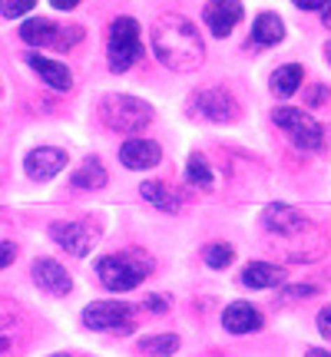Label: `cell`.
<instances>
[{"label":"cell","mask_w":331,"mask_h":357,"mask_svg":"<svg viewBox=\"0 0 331 357\" xmlns=\"http://www.w3.org/2000/svg\"><path fill=\"white\" fill-rule=\"evenodd\" d=\"M142 199L149 205H156L159 212H179V199H176V192H169V185L166 182H142Z\"/></svg>","instance_id":"obj_20"},{"label":"cell","mask_w":331,"mask_h":357,"mask_svg":"<svg viewBox=\"0 0 331 357\" xmlns=\"http://www.w3.org/2000/svg\"><path fill=\"white\" fill-rule=\"evenodd\" d=\"M318 331L331 341V305H328V307H321V311H318Z\"/></svg>","instance_id":"obj_28"},{"label":"cell","mask_w":331,"mask_h":357,"mask_svg":"<svg viewBox=\"0 0 331 357\" xmlns=\"http://www.w3.org/2000/svg\"><path fill=\"white\" fill-rule=\"evenodd\" d=\"M285 37V24L275 13H258V20L252 26V43L255 47H275Z\"/></svg>","instance_id":"obj_18"},{"label":"cell","mask_w":331,"mask_h":357,"mask_svg":"<svg viewBox=\"0 0 331 357\" xmlns=\"http://www.w3.org/2000/svg\"><path fill=\"white\" fill-rule=\"evenodd\" d=\"M325 7H328V10H325V26H328V30H331V0H328V3H325Z\"/></svg>","instance_id":"obj_32"},{"label":"cell","mask_w":331,"mask_h":357,"mask_svg":"<svg viewBox=\"0 0 331 357\" xmlns=\"http://www.w3.org/2000/svg\"><path fill=\"white\" fill-rule=\"evenodd\" d=\"M325 100V86H315V93H311V102H321Z\"/></svg>","instance_id":"obj_31"},{"label":"cell","mask_w":331,"mask_h":357,"mask_svg":"<svg viewBox=\"0 0 331 357\" xmlns=\"http://www.w3.org/2000/svg\"><path fill=\"white\" fill-rule=\"evenodd\" d=\"M222 324H226V331L229 334H255L262 328V314L255 311L252 305H245V301H235L222 311Z\"/></svg>","instance_id":"obj_16"},{"label":"cell","mask_w":331,"mask_h":357,"mask_svg":"<svg viewBox=\"0 0 331 357\" xmlns=\"http://www.w3.org/2000/svg\"><path fill=\"white\" fill-rule=\"evenodd\" d=\"M140 351H146V354H172V351H179V337L176 334H153V337H142Z\"/></svg>","instance_id":"obj_23"},{"label":"cell","mask_w":331,"mask_h":357,"mask_svg":"<svg viewBox=\"0 0 331 357\" xmlns=\"http://www.w3.org/2000/svg\"><path fill=\"white\" fill-rule=\"evenodd\" d=\"M34 281H37L40 291L53 294V298H64V294H70V288H73L66 268L60 265V261H53V258H37V261H34Z\"/></svg>","instance_id":"obj_13"},{"label":"cell","mask_w":331,"mask_h":357,"mask_svg":"<svg viewBox=\"0 0 331 357\" xmlns=\"http://www.w3.org/2000/svg\"><path fill=\"white\" fill-rule=\"evenodd\" d=\"M242 3L239 0H209L205 3V10H203V17H205V26L212 30V37H229L232 30H235V24L242 20Z\"/></svg>","instance_id":"obj_10"},{"label":"cell","mask_w":331,"mask_h":357,"mask_svg":"<svg viewBox=\"0 0 331 357\" xmlns=\"http://www.w3.org/2000/svg\"><path fill=\"white\" fill-rule=\"evenodd\" d=\"M298 86H302V66L298 63L279 66L272 73V93L275 96H292V93H298Z\"/></svg>","instance_id":"obj_21"},{"label":"cell","mask_w":331,"mask_h":357,"mask_svg":"<svg viewBox=\"0 0 331 357\" xmlns=\"http://www.w3.org/2000/svg\"><path fill=\"white\" fill-rule=\"evenodd\" d=\"M34 7H37V0H0V13H3V17H10V20L27 17Z\"/></svg>","instance_id":"obj_25"},{"label":"cell","mask_w":331,"mask_h":357,"mask_svg":"<svg viewBox=\"0 0 331 357\" xmlns=\"http://www.w3.org/2000/svg\"><path fill=\"white\" fill-rule=\"evenodd\" d=\"M292 3L298 7V10H325L328 0H292Z\"/></svg>","instance_id":"obj_29"},{"label":"cell","mask_w":331,"mask_h":357,"mask_svg":"<svg viewBox=\"0 0 331 357\" xmlns=\"http://www.w3.org/2000/svg\"><path fill=\"white\" fill-rule=\"evenodd\" d=\"M159 159H163V149H159V142H153V139H129V142H123V149H119V162L126 169H133V172L159 166Z\"/></svg>","instance_id":"obj_14"},{"label":"cell","mask_w":331,"mask_h":357,"mask_svg":"<svg viewBox=\"0 0 331 357\" xmlns=\"http://www.w3.org/2000/svg\"><path fill=\"white\" fill-rule=\"evenodd\" d=\"M186 178H189L196 189L209 192L212 185H216V178H212V169H209V162H205L203 153H192L189 155V169H186Z\"/></svg>","instance_id":"obj_22"},{"label":"cell","mask_w":331,"mask_h":357,"mask_svg":"<svg viewBox=\"0 0 331 357\" xmlns=\"http://www.w3.org/2000/svg\"><path fill=\"white\" fill-rule=\"evenodd\" d=\"M106 56H110V70L113 73H126L129 66L142 56V40L140 24L133 17H116L110 26V43H106Z\"/></svg>","instance_id":"obj_4"},{"label":"cell","mask_w":331,"mask_h":357,"mask_svg":"<svg viewBox=\"0 0 331 357\" xmlns=\"http://www.w3.org/2000/svg\"><path fill=\"white\" fill-rule=\"evenodd\" d=\"M66 169V153L57 146H40L27 155V176L34 182H50L53 176H60Z\"/></svg>","instance_id":"obj_12"},{"label":"cell","mask_w":331,"mask_h":357,"mask_svg":"<svg viewBox=\"0 0 331 357\" xmlns=\"http://www.w3.org/2000/svg\"><path fill=\"white\" fill-rule=\"evenodd\" d=\"M103 229L96 225V222H89V218H80V222H53L50 225V238L60 248H66L70 255H89L93 252V245L100 242Z\"/></svg>","instance_id":"obj_8"},{"label":"cell","mask_w":331,"mask_h":357,"mask_svg":"<svg viewBox=\"0 0 331 357\" xmlns=\"http://www.w3.org/2000/svg\"><path fill=\"white\" fill-rule=\"evenodd\" d=\"M27 63H30V70H34L47 86L57 89V93H66V89L73 86V73H70L66 63H60V60H47V56H40V53H30Z\"/></svg>","instance_id":"obj_15"},{"label":"cell","mask_w":331,"mask_h":357,"mask_svg":"<svg viewBox=\"0 0 331 357\" xmlns=\"http://www.w3.org/2000/svg\"><path fill=\"white\" fill-rule=\"evenodd\" d=\"M232 258H235V248H232V245L212 242L209 248H205V265L209 268H229Z\"/></svg>","instance_id":"obj_24"},{"label":"cell","mask_w":331,"mask_h":357,"mask_svg":"<svg viewBox=\"0 0 331 357\" xmlns=\"http://www.w3.org/2000/svg\"><path fill=\"white\" fill-rule=\"evenodd\" d=\"M153 268V255L146 248H126V252H116V255L96 258V275H100L103 288L116 294L133 291L136 284H142Z\"/></svg>","instance_id":"obj_2"},{"label":"cell","mask_w":331,"mask_h":357,"mask_svg":"<svg viewBox=\"0 0 331 357\" xmlns=\"http://www.w3.org/2000/svg\"><path fill=\"white\" fill-rule=\"evenodd\" d=\"M100 119L110 129H116V132H140V129L149 126L153 106L136 100V96L116 93V96H106V100L100 102Z\"/></svg>","instance_id":"obj_3"},{"label":"cell","mask_w":331,"mask_h":357,"mask_svg":"<svg viewBox=\"0 0 331 357\" xmlns=\"http://www.w3.org/2000/svg\"><path fill=\"white\" fill-rule=\"evenodd\" d=\"M83 328L89 331H110V334H133V307L126 301H93L83 311Z\"/></svg>","instance_id":"obj_6"},{"label":"cell","mask_w":331,"mask_h":357,"mask_svg":"<svg viewBox=\"0 0 331 357\" xmlns=\"http://www.w3.org/2000/svg\"><path fill=\"white\" fill-rule=\"evenodd\" d=\"M73 185L77 189H103L106 185V169H103V159L100 155H87L83 166L73 172Z\"/></svg>","instance_id":"obj_19"},{"label":"cell","mask_w":331,"mask_h":357,"mask_svg":"<svg viewBox=\"0 0 331 357\" xmlns=\"http://www.w3.org/2000/svg\"><path fill=\"white\" fill-rule=\"evenodd\" d=\"M325 56H328V63H331V43H328V47H325Z\"/></svg>","instance_id":"obj_33"},{"label":"cell","mask_w":331,"mask_h":357,"mask_svg":"<svg viewBox=\"0 0 331 357\" xmlns=\"http://www.w3.org/2000/svg\"><path fill=\"white\" fill-rule=\"evenodd\" d=\"M262 222H265V229L272 231V235H279V238H292V235H302V231L308 229V218L298 212V208H292V205H268L265 215H262Z\"/></svg>","instance_id":"obj_11"},{"label":"cell","mask_w":331,"mask_h":357,"mask_svg":"<svg viewBox=\"0 0 331 357\" xmlns=\"http://www.w3.org/2000/svg\"><path fill=\"white\" fill-rule=\"evenodd\" d=\"M20 40L30 43V47H57V50H64V47H73L83 40V26H60L47 20V17H34V20H24L20 26Z\"/></svg>","instance_id":"obj_7"},{"label":"cell","mask_w":331,"mask_h":357,"mask_svg":"<svg viewBox=\"0 0 331 357\" xmlns=\"http://www.w3.org/2000/svg\"><path fill=\"white\" fill-rule=\"evenodd\" d=\"M53 7H57V10H73V7H77V3H83V0H50Z\"/></svg>","instance_id":"obj_30"},{"label":"cell","mask_w":331,"mask_h":357,"mask_svg":"<svg viewBox=\"0 0 331 357\" xmlns=\"http://www.w3.org/2000/svg\"><path fill=\"white\" fill-rule=\"evenodd\" d=\"M275 119V126L285 129L288 132V139L298 146V149H308V153H318L321 146H325V132L321 126L305 113V109H295V106H281L272 113Z\"/></svg>","instance_id":"obj_5"},{"label":"cell","mask_w":331,"mask_h":357,"mask_svg":"<svg viewBox=\"0 0 331 357\" xmlns=\"http://www.w3.org/2000/svg\"><path fill=\"white\" fill-rule=\"evenodd\" d=\"M13 258H17V248H13V242H0V271L10 265Z\"/></svg>","instance_id":"obj_27"},{"label":"cell","mask_w":331,"mask_h":357,"mask_svg":"<svg viewBox=\"0 0 331 357\" xmlns=\"http://www.w3.org/2000/svg\"><path fill=\"white\" fill-rule=\"evenodd\" d=\"M285 281V271L279 265H268V261H252L242 271V284L245 288H275Z\"/></svg>","instance_id":"obj_17"},{"label":"cell","mask_w":331,"mask_h":357,"mask_svg":"<svg viewBox=\"0 0 331 357\" xmlns=\"http://www.w3.org/2000/svg\"><path fill=\"white\" fill-rule=\"evenodd\" d=\"M192 109L205 119H212V123H232L235 116H239V102L232 100L226 89L219 86H209V89H199L196 96H192Z\"/></svg>","instance_id":"obj_9"},{"label":"cell","mask_w":331,"mask_h":357,"mask_svg":"<svg viewBox=\"0 0 331 357\" xmlns=\"http://www.w3.org/2000/svg\"><path fill=\"white\" fill-rule=\"evenodd\" d=\"M142 307H146V311H153V314H166V311H169V301H166L163 294H146Z\"/></svg>","instance_id":"obj_26"},{"label":"cell","mask_w":331,"mask_h":357,"mask_svg":"<svg viewBox=\"0 0 331 357\" xmlns=\"http://www.w3.org/2000/svg\"><path fill=\"white\" fill-rule=\"evenodd\" d=\"M153 50L169 70H196L205 56L199 30L179 13H166L153 24Z\"/></svg>","instance_id":"obj_1"}]
</instances>
